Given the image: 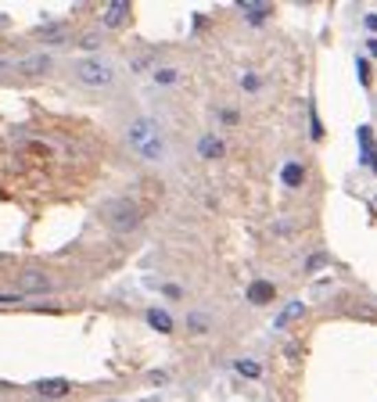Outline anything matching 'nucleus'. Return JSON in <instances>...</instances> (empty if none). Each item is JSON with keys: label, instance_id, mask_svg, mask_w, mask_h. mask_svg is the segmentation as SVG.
Here are the masks:
<instances>
[{"label": "nucleus", "instance_id": "obj_19", "mask_svg": "<svg viewBox=\"0 0 377 402\" xmlns=\"http://www.w3.org/2000/svg\"><path fill=\"white\" fill-rule=\"evenodd\" d=\"M370 54H377V40H370Z\"/></svg>", "mask_w": 377, "mask_h": 402}, {"label": "nucleus", "instance_id": "obj_15", "mask_svg": "<svg viewBox=\"0 0 377 402\" xmlns=\"http://www.w3.org/2000/svg\"><path fill=\"white\" fill-rule=\"evenodd\" d=\"M172 79H176V72H172V69H162L159 72V83H172Z\"/></svg>", "mask_w": 377, "mask_h": 402}, {"label": "nucleus", "instance_id": "obj_9", "mask_svg": "<svg viewBox=\"0 0 377 402\" xmlns=\"http://www.w3.org/2000/svg\"><path fill=\"white\" fill-rule=\"evenodd\" d=\"M148 324H151L155 331L169 334V331H172V316H169V313H162V309H151V313H148Z\"/></svg>", "mask_w": 377, "mask_h": 402}, {"label": "nucleus", "instance_id": "obj_4", "mask_svg": "<svg viewBox=\"0 0 377 402\" xmlns=\"http://www.w3.org/2000/svg\"><path fill=\"white\" fill-rule=\"evenodd\" d=\"M19 291L22 295H43V291H51V277H47L43 269H22L19 273Z\"/></svg>", "mask_w": 377, "mask_h": 402}, {"label": "nucleus", "instance_id": "obj_2", "mask_svg": "<svg viewBox=\"0 0 377 402\" xmlns=\"http://www.w3.org/2000/svg\"><path fill=\"white\" fill-rule=\"evenodd\" d=\"M104 219L112 223V227H115L119 234H130V230H137L140 212H137V205H133V201L115 198V201H108V205H104Z\"/></svg>", "mask_w": 377, "mask_h": 402}, {"label": "nucleus", "instance_id": "obj_10", "mask_svg": "<svg viewBox=\"0 0 377 402\" xmlns=\"http://www.w3.org/2000/svg\"><path fill=\"white\" fill-rule=\"evenodd\" d=\"M36 36H40L43 43H61V40H65V36H69V29H65V25H61V22H58V25H47V29H40V33H36Z\"/></svg>", "mask_w": 377, "mask_h": 402}, {"label": "nucleus", "instance_id": "obj_18", "mask_svg": "<svg viewBox=\"0 0 377 402\" xmlns=\"http://www.w3.org/2000/svg\"><path fill=\"white\" fill-rule=\"evenodd\" d=\"M8 69H11V61H0V76H4Z\"/></svg>", "mask_w": 377, "mask_h": 402}, {"label": "nucleus", "instance_id": "obj_6", "mask_svg": "<svg viewBox=\"0 0 377 402\" xmlns=\"http://www.w3.org/2000/svg\"><path fill=\"white\" fill-rule=\"evenodd\" d=\"M273 295H277V287L270 284V280H255L248 287V298L255 302V305H266V302H273Z\"/></svg>", "mask_w": 377, "mask_h": 402}, {"label": "nucleus", "instance_id": "obj_11", "mask_svg": "<svg viewBox=\"0 0 377 402\" xmlns=\"http://www.w3.org/2000/svg\"><path fill=\"white\" fill-rule=\"evenodd\" d=\"M36 388H40L43 395H69L72 384H69V381H40Z\"/></svg>", "mask_w": 377, "mask_h": 402}, {"label": "nucleus", "instance_id": "obj_5", "mask_svg": "<svg viewBox=\"0 0 377 402\" xmlns=\"http://www.w3.org/2000/svg\"><path fill=\"white\" fill-rule=\"evenodd\" d=\"M54 61L47 58V54H33V58H22V61H14V69H19L22 76H47L51 72Z\"/></svg>", "mask_w": 377, "mask_h": 402}, {"label": "nucleus", "instance_id": "obj_7", "mask_svg": "<svg viewBox=\"0 0 377 402\" xmlns=\"http://www.w3.org/2000/svg\"><path fill=\"white\" fill-rule=\"evenodd\" d=\"M126 11H130V4H126V0H112V8L101 14V22H104L108 29H115V25L126 19Z\"/></svg>", "mask_w": 377, "mask_h": 402}, {"label": "nucleus", "instance_id": "obj_17", "mask_svg": "<svg viewBox=\"0 0 377 402\" xmlns=\"http://www.w3.org/2000/svg\"><path fill=\"white\" fill-rule=\"evenodd\" d=\"M98 40H101L98 33H90V36H83V47H98Z\"/></svg>", "mask_w": 377, "mask_h": 402}, {"label": "nucleus", "instance_id": "obj_1", "mask_svg": "<svg viewBox=\"0 0 377 402\" xmlns=\"http://www.w3.org/2000/svg\"><path fill=\"white\" fill-rule=\"evenodd\" d=\"M130 148L140 155V158H162V137L155 133V126H151V119H137L133 126H130Z\"/></svg>", "mask_w": 377, "mask_h": 402}, {"label": "nucleus", "instance_id": "obj_14", "mask_svg": "<svg viewBox=\"0 0 377 402\" xmlns=\"http://www.w3.org/2000/svg\"><path fill=\"white\" fill-rule=\"evenodd\" d=\"M191 327L194 331H209V316L205 313H191Z\"/></svg>", "mask_w": 377, "mask_h": 402}, {"label": "nucleus", "instance_id": "obj_16", "mask_svg": "<svg viewBox=\"0 0 377 402\" xmlns=\"http://www.w3.org/2000/svg\"><path fill=\"white\" fill-rule=\"evenodd\" d=\"M165 295H169V298H180L183 291H180V287H176V284H165Z\"/></svg>", "mask_w": 377, "mask_h": 402}, {"label": "nucleus", "instance_id": "obj_13", "mask_svg": "<svg viewBox=\"0 0 377 402\" xmlns=\"http://www.w3.org/2000/svg\"><path fill=\"white\" fill-rule=\"evenodd\" d=\"M302 176H306L302 166H295V162L284 166V183H288V187H298V183H302Z\"/></svg>", "mask_w": 377, "mask_h": 402}, {"label": "nucleus", "instance_id": "obj_12", "mask_svg": "<svg viewBox=\"0 0 377 402\" xmlns=\"http://www.w3.org/2000/svg\"><path fill=\"white\" fill-rule=\"evenodd\" d=\"M233 370H238V374H244V377H259V374H262V366H259L255 359H238V363H233Z\"/></svg>", "mask_w": 377, "mask_h": 402}, {"label": "nucleus", "instance_id": "obj_8", "mask_svg": "<svg viewBox=\"0 0 377 402\" xmlns=\"http://www.w3.org/2000/svg\"><path fill=\"white\" fill-rule=\"evenodd\" d=\"M198 151H201V158H219V155H223V140H219V137H201Z\"/></svg>", "mask_w": 377, "mask_h": 402}, {"label": "nucleus", "instance_id": "obj_3", "mask_svg": "<svg viewBox=\"0 0 377 402\" xmlns=\"http://www.w3.org/2000/svg\"><path fill=\"white\" fill-rule=\"evenodd\" d=\"M76 79L87 87H104V83H112V65L101 58H83V61H76Z\"/></svg>", "mask_w": 377, "mask_h": 402}]
</instances>
